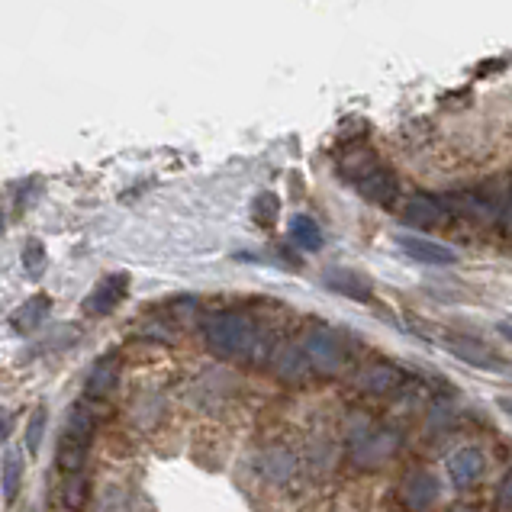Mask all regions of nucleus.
Masks as SVG:
<instances>
[{"instance_id": "1", "label": "nucleus", "mask_w": 512, "mask_h": 512, "mask_svg": "<svg viewBox=\"0 0 512 512\" xmlns=\"http://www.w3.org/2000/svg\"><path fill=\"white\" fill-rule=\"evenodd\" d=\"M335 168H339L342 181L351 184L358 194L374 203V207L390 210L400 197V181L397 174L390 171V165H384L380 158L368 149V145H348L345 152H339L335 158Z\"/></svg>"}, {"instance_id": "2", "label": "nucleus", "mask_w": 512, "mask_h": 512, "mask_svg": "<svg viewBox=\"0 0 512 512\" xmlns=\"http://www.w3.org/2000/svg\"><path fill=\"white\" fill-rule=\"evenodd\" d=\"M258 339V323L242 310H213L203 319V342L216 358H255V351L261 348Z\"/></svg>"}, {"instance_id": "3", "label": "nucleus", "mask_w": 512, "mask_h": 512, "mask_svg": "<svg viewBox=\"0 0 512 512\" xmlns=\"http://www.w3.org/2000/svg\"><path fill=\"white\" fill-rule=\"evenodd\" d=\"M94 432H97V416L94 409L87 403H75L68 409V419H65V429L58 435V448H55V461H58V471L65 477H75L81 474L84 458H87V448L94 442Z\"/></svg>"}, {"instance_id": "4", "label": "nucleus", "mask_w": 512, "mask_h": 512, "mask_svg": "<svg viewBox=\"0 0 512 512\" xmlns=\"http://www.w3.org/2000/svg\"><path fill=\"white\" fill-rule=\"evenodd\" d=\"M512 197V190H506L503 184L493 187H471V190H455V194L442 197L448 213L474 219V223H496L506 213V203Z\"/></svg>"}, {"instance_id": "5", "label": "nucleus", "mask_w": 512, "mask_h": 512, "mask_svg": "<svg viewBox=\"0 0 512 512\" xmlns=\"http://www.w3.org/2000/svg\"><path fill=\"white\" fill-rule=\"evenodd\" d=\"M351 458L361 467H374L384 458H390L400 445V435L390 432L384 426H371V422H361L358 432H351Z\"/></svg>"}, {"instance_id": "6", "label": "nucleus", "mask_w": 512, "mask_h": 512, "mask_svg": "<svg viewBox=\"0 0 512 512\" xmlns=\"http://www.w3.org/2000/svg\"><path fill=\"white\" fill-rule=\"evenodd\" d=\"M438 342H442L445 351H451L461 364H471L477 371H493V374H503L506 364L500 361L493 348H487L484 342L471 339V335H458V332H442L438 335Z\"/></svg>"}, {"instance_id": "7", "label": "nucleus", "mask_w": 512, "mask_h": 512, "mask_svg": "<svg viewBox=\"0 0 512 512\" xmlns=\"http://www.w3.org/2000/svg\"><path fill=\"white\" fill-rule=\"evenodd\" d=\"M303 348H306V358H310L316 374H335L348 358V348L342 342V335L332 332V329L310 332V335H306Z\"/></svg>"}, {"instance_id": "8", "label": "nucleus", "mask_w": 512, "mask_h": 512, "mask_svg": "<svg viewBox=\"0 0 512 512\" xmlns=\"http://www.w3.org/2000/svg\"><path fill=\"white\" fill-rule=\"evenodd\" d=\"M438 496H442V484L429 471L406 474L397 487V503L403 512H429L438 503Z\"/></svg>"}, {"instance_id": "9", "label": "nucleus", "mask_w": 512, "mask_h": 512, "mask_svg": "<svg viewBox=\"0 0 512 512\" xmlns=\"http://www.w3.org/2000/svg\"><path fill=\"white\" fill-rule=\"evenodd\" d=\"M403 223L409 229H442L448 223V207L442 197L435 194H409L403 207Z\"/></svg>"}, {"instance_id": "10", "label": "nucleus", "mask_w": 512, "mask_h": 512, "mask_svg": "<svg viewBox=\"0 0 512 512\" xmlns=\"http://www.w3.org/2000/svg\"><path fill=\"white\" fill-rule=\"evenodd\" d=\"M129 281L133 277L129 274H107L104 281H100L91 294L84 297V313L87 316H110L116 306H120L126 297H129Z\"/></svg>"}, {"instance_id": "11", "label": "nucleus", "mask_w": 512, "mask_h": 512, "mask_svg": "<svg viewBox=\"0 0 512 512\" xmlns=\"http://www.w3.org/2000/svg\"><path fill=\"white\" fill-rule=\"evenodd\" d=\"M120 374H123V358L116 355V351H110V355L97 358L91 364V371H87L84 377V397L87 400H107L110 393L116 390V384H120Z\"/></svg>"}, {"instance_id": "12", "label": "nucleus", "mask_w": 512, "mask_h": 512, "mask_svg": "<svg viewBox=\"0 0 512 512\" xmlns=\"http://www.w3.org/2000/svg\"><path fill=\"white\" fill-rule=\"evenodd\" d=\"M393 242H397L413 261H419V265H435V268H442V265H458L455 248H448V245L435 242V239L409 236V232H397V236H393Z\"/></svg>"}, {"instance_id": "13", "label": "nucleus", "mask_w": 512, "mask_h": 512, "mask_svg": "<svg viewBox=\"0 0 512 512\" xmlns=\"http://www.w3.org/2000/svg\"><path fill=\"white\" fill-rule=\"evenodd\" d=\"M323 284H326V290H332V294L348 297V300H358V303H368L374 297L371 277L355 271V268H329L323 274Z\"/></svg>"}, {"instance_id": "14", "label": "nucleus", "mask_w": 512, "mask_h": 512, "mask_svg": "<svg viewBox=\"0 0 512 512\" xmlns=\"http://www.w3.org/2000/svg\"><path fill=\"white\" fill-rule=\"evenodd\" d=\"M484 467H487V455L480 448L474 445H464L458 448L455 455L448 458V477H451V484L455 487H474L480 474H484Z\"/></svg>"}, {"instance_id": "15", "label": "nucleus", "mask_w": 512, "mask_h": 512, "mask_svg": "<svg viewBox=\"0 0 512 512\" xmlns=\"http://www.w3.org/2000/svg\"><path fill=\"white\" fill-rule=\"evenodd\" d=\"M403 384H406V374L397 368V364H371V368H364L358 374V387L364 393H377V397L400 390Z\"/></svg>"}, {"instance_id": "16", "label": "nucleus", "mask_w": 512, "mask_h": 512, "mask_svg": "<svg viewBox=\"0 0 512 512\" xmlns=\"http://www.w3.org/2000/svg\"><path fill=\"white\" fill-rule=\"evenodd\" d=\"M52 310V297L49 294H33V297H26L20 306H17V313L10 316V329L13 332H20V335H29V332H36L42 326V319L49 316Z\"/></svg>"}, {"instance_id": "17", "label": "nucleus", "mask_w": 512, "mask_h": 512, "mask_svg": "<svg viewBox=\"0 0 512 512\" xmlns=\"http://www.w3.org/2000/svg\"><path fill=\"white\" fill-rule=\"evenodd\" d=\"M258 471H261V477H268L271 484H287L297 471V458L290 455L287 448L271 445L258 455Z\"/></svg>"}, {"instance_id": "18", "label": "nucleus", "mask_w": 512, "mask_h": 512, "mask_svg": "<svg viewBox=\"0 0 512 512\" xmlns=\"http://www.w3.org/2000/svg\"><path fill=\"white\" fill-rule=\"evenodd\" d=\"M277 374H281L284 380H290V384H297V380H303L306 374L313 371L310 358H306V348L303 345H284L281 351H277Z\"/></svg>"}, {"instance_id": "19", "label": "nucleus", "mask_w": 512, "mask_h": 512, "mask_svg": "<svg viewBox=\"0 0 512 512\" xmlns=\"http://www.w3.org/2000/svg\"><path fill=\"white\" fill-rule=\"evenodd\" d=\"M290 239H294L303 252H319V248H323V229H319L313 216L297 213V216H290Z\"/></svg>"}, {"instance_id": "20", "label": "nucleus", "mask_w": 512, "mask_h": 512, "mask_svg": "<svg viewBox=\"0 0 512 512\" xmlns=\"http://www.w3.org/2000/svg\"><path fill=\"white\" fill-rule=\"evenodd\" d=\"M20 484H23V461L17 451H4V503L10 506L13 500H17L20 493Z\"/></svg>"}, {"instance_id": "21", "label": "nucleus", "mask_w": 512, "mask_h": 512, "mask_svg": "<svg viewBox=\"0 0 512 512\" xmlns=\"http://www.w3.org/2000/svg\"><path fill=\"white\" fill-rule=\"evenodd\" d=\"M277 210H281V200H277V194H268V190L252 200V219H255L258 226H265V229L274 226Z\"/></svg>"}, {"instance_id": "22", "label": "nucleus", "mask_w": 512, "mask_h": 512, "mask_svg": "<svg viewBox=\"0 0 512 512\" xmlns=\"http://www.w3.org/2000/svg\"><path fill=\"white\" fill-rule=\"evenodd\" d=\"M46 261H49L46 245H42L39 239H26V242H23V271H26V274L39 277L42 271H46Z\"/></svg>"}, {"instance_id": "23", "label": "nucleus", "mask_w": 512, "mask_h": 512, "mask_svg": "<svg viewBox=\"0 0 512 512\" xmlns=\"http://www.w3.org/2000/svg\"><path fill=\"white\" fill-rule=\"evenodd\" d=\"M87 493H91V487H87V480H84L81 474L68 477L65 493H62V503H65V509H71V512H81V509H84V503H87Z\"/></svg>"}, {"instance_id": "24", "label": "nucleus", "mask_w": 512, "mask_h": 512, "mask_svg": "<svg viewBox=\"0 0 512 512\" xmlns=\"http://www.w3.org/2000/svg\"><path fill=\"white\" fill-rule=\"evenodd\" d=\"M46 409L42 406H36V413L29 416V422H26V448H29V455H36L39 451V445H42V435H46Z\"/></svg>"}, {"instance_id": "25", "label": "nucleus", "mask_w": 512, "mask_h": 512, "mask_svg": "<svg viewBox=\"0 0 512 512\" xmlns=\"http://www.w3.org/2000/svg\"><path fill=\"white\" fill-rule=\"evenodd\" d=\"M496 503H500L503 512H512V471L506 474L503 487H500V496H496Z\"/></svg>"}, {"instance_id": "26", "label": "nucleus", "mask_w": 512, "mask_h": 512, "mask_svg": "<svg viewBox=\"0 0 512 512\" xmlns=\"http://www.w3.org/2000/svg\"><path fill=\"white\" fill-rule=\"evenodd\" d=\"M496 332H500L506 342H512V316H509V319H503V323L496 326Z\"/></svg>"}, {"instance_id": "27", "label": "nucleus", "mask_w": 512, "mask_h": 512, "mask_svg": "<svg viewBox=\"0 0 512 512\" xmlns=\"http://www.w3.org/2000/svg\"><path fill=\"white\" fill-rule=\"evenodd\" d=\"M503 226L512 232V197H509V203H506V213H503Z\"/></svg>"}, {"instance_id": "28", "label": "nucleus", "mask_w": 512, "mask_h": 512, "mask_svg": "<svg viewBox=\"0 0 512 512\" xmlns=\"http://www.w3.org/2000/svg\"><path fill=\"white\" fill-rule=\"evenodd\" d=\"M496 403H500V406H503V413H506V416L512 419V400H509V397H500V400H496Z\"/></svg>"}, {"instance_id": "29", "label": "nucleus", "mask_w": 512, "mask_h": 512, "mask_svg": "<svg viewBox=\"0 0 512 512\" xmlns=\"http://www.w3.org/2000/svg\"><path fill=\"white\" fill-rule=\"evenodd\" d=\"M451 512H471V509H451Z\"/></svg>"}]
</instances>
